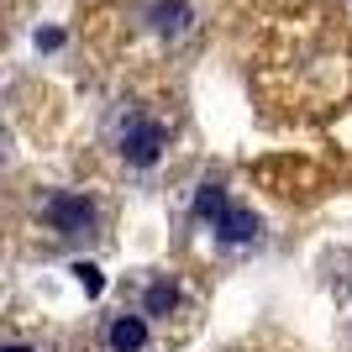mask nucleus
Listing matches in <instances>:
<instances>
[{"label":"nucleus","mask_w":352,"mask_h":352,"mask_svg":"<svg viewBox=\"0 0 352 352\" xmlns=\"http://www.w3.org/2000/svg\"><path fill=\"white\" fill-rule=\"evenodd\" d=\"M158 153H163V126L147 116H132V126L121 132V158L147 168V163H158Z\"/></svg>","instance_id":"1"},{"label":"nucleus","mask_w":352,"mask_h":352,"mask_svg":"<svg viewBox=\"0 0 352 352\" xmlns=\"http://www.w3.org/2000/svg\"><path fill=\"white\" fill-rule=\"evenodd\" d=\"M47 221H53L63 236H79V232H89L95 210H89V200H79V195H58V200L47 206Z\"/></svg>","instance_id":"2"},{"label":"nucleus","mask_w":352,"mask_h":352,"mask_svg":"<svg viewBox=\"0 0 352 352\" xmlns=\"http://www.w3.org/2000/svg\"><path fill=\"white\" fill-rule=\"evenodd\" d=\"M105 342H111V352H142L147 321H142V316H116V321L105 326Z\"/></svg>","instance_id":"3"},{"label":"nucleus","mask_w":352,"mask_h":352,"mask_svg":"<svg viewBox=\"0 0 352 352\" xmlns=\"http://www.w3.org/2000/svg\"><path fill=\"white\" fill-rule=\"evenodd\" d=\"M216 226H221V242H226V248H242V242H252V236H258V216H252V210H242V206H232Z\"/></svg>","instance_id":"4"},{"label":"nucleus","mask_w":352,"mask_h":352,"mask_svg":"<svg viewBox=\"0 0 352 352\" xmlns=\"http://www.w3.org/2000/svg\"><path fill=\"white\" fill-rule=\"evenodd\" d=\"M147 16H153V32H163V37H179V32L190 27V6L184 0H158Z\"/></svg>","instance_id":"5"},{"label":"nucleus","mask_w":352,"mask_h":352,"mask_svg":"<svg viewBox=\"0 0 352 352\" xmlns=\"http://www.w3.org/2000/svg\"><path fill=\"white\" fill-rule=\"evenodd\" d=\"M195 216H200V221H221V216H226V195H221V184H200V195H195Z\"/></svg>","instance_id":"6"},{"label":"nucleus","mask_w":352,"mask_h":352,"mask_svg":"<svg viewBox=\"0 0 352 352\" xmlns=\"http://www.w3.org/2000/svg\"><path fill=\"white\" fill-rule=\"evenodd\" d=\"M174 305H179V289L168 279H158L153 289H147V316H168Z\"/></svg>","instance_id":"7"},{"label":"nucleus","mask_w":352,"mask_h":352,"mask_svg":"<svg viewBox=\"0 0 352 352\" xmlns=\"http://www.w3.org/2000/svg\"><path fill=\"white\" fill-rule=\"evenodd\" d=\"M74 274H79V284H85L89 294H100V268L95 263H74Z\"/></svg>","instance_id":"8"},{"label":"nucleus","mask_w":352,"mask_h":352,"mask_svg":"<svg viewBox=\"0 0 352 352\" xmlns=\"http://www.w3.org/2000/svg\"><path fill=\"white\" fill-rule=\"evenodd\" d=\"M6 352H37V347H6Z\"/></svg>","instance_id":"9"}]
</instances>
